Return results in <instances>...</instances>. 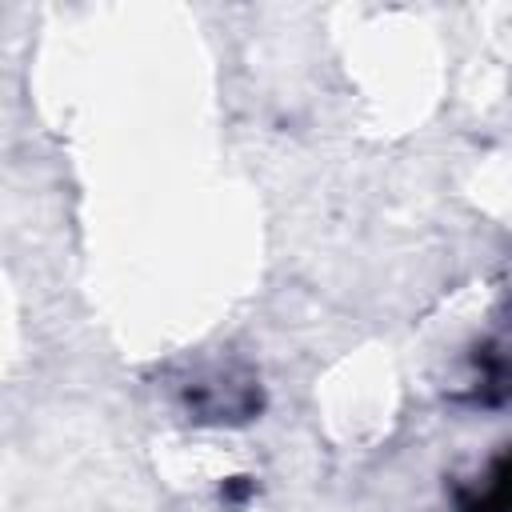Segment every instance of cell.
I'll use <instances>...</instances> for the list:
<instances>
[{
    "label": "cell",
    "instance_id": "6da1fadb",
    "mask_svg": "<svg viewBox=\"0 0 512 512\" xmlns=\"http://www.w3.org/2000/svg\"><path fill=\"white\" fill-rule=\"evenodd\" d=\"M460 512H512V456H504L488 472V484L476 496H468Z\"/></svg>",
    "mask_w": 512,
    "mask_h": 512
}]
</instances>
